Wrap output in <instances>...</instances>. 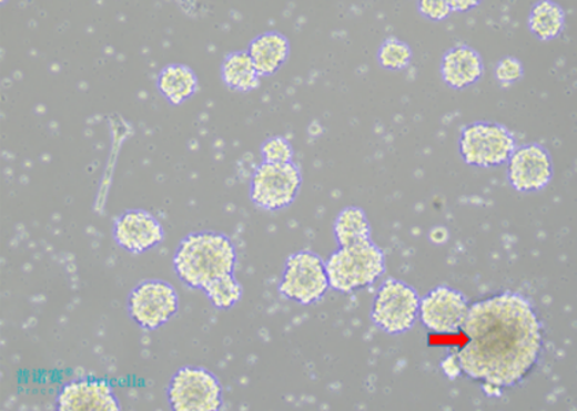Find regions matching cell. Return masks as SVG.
<instances>
[{
	"label": "cell",
	"instance_id": "1",
	"mask_svg": "<svg viewBox=\"0 0 577 411\" xmlns=\"http://www.w3.org/2000/svg\"><path fill=\"white\" fill-rule=\"evenodd\" d=\"M468 343L457 352L463 374L488 397L520 384L539 362L544 328L522 294L506 291L469 306L462 327Z\"/></svg>",
	"mask_w": 577,
	"mask_h": 411
},
{
	"label": "cell",
	"instance_id": "20",
	"mask_svg": "<svg viewBox=\"0 0 577 411\" xmlns=\"http://www.w3.org/2000/svg\"><path fill=\"white\" fill-rule=\"evenodd\" d=\"M206 292L214 308L229 310L242 299V284L235 279L233 274L217 277L202 288Z\"/></svg>",
	"mask_w": 577,
	"mask_h": 411
},
{
	"label": "cell",
	"instance_id": "19",
	"mask_svg": "<svg viewBox=\"0 0 577 411\" xmlns=\"http://www.w3.org/2000/svg\"><path fill=\"white\" fill-rule=\"evenodd\" d=\"M334 234L340 247L368 240L372 237L370 218L361 207L343 208L335 219Z\"/></svg>",
	"mask_w": 577,
	"mask_h": 411
},
{
	"label": "cell",
	"instance_id": "7",
	"mask_svg": "<svg viewBox=\"0 0 577 411\" xmlns=\"http://www.w3.org/2000/svg\"><path fill=\"white\" fill-rule=\"evenodd\" d=\"M330 288L325 260L316 253H295L285 263L279 286L284 298L308 306L322 300Z\"/></svg>",
	"mask_w": 577,
	"mask_h": 411
},
{
	"label": "cell",
	"instance_id": "5",
	"mask_svg": "<svg viewBox=\"0 0 577 411\" xmlns=\"http://www.w3.org/2000/svg\"><path fill=\"white\" fill-rule=\"evenodd\" d=\"M168 401L174 411H217L223 409V387L207 369L184 367L169 383Z\"/></svg>",
	"mask_w": 577,
	"mask_h": 411
},
{
	"label": "cell",
	"instance_id": "15",
	"mask_svg": "<svg viewBox=\"0 0 577 411\" xmlns=\"http://www.w3.org/2000/svg\"><path fill=\"white\" fill-rule=\"evenodd\" d=\"M290 51V42L284 34L267 32L255 38L247 52L261 78L275 74L288 60Z\"/></svg>",
	"mask_w": 577,
	"mask_h": 411
},
{
	"label": "cell",
	"instance_id": "16",
	"mask_svg": "<svg viewBox=\"0 0 577 411\" xmlns=\"http://www.w3.org/2000/svg\"><path fill=\"white\" fill-rule=\"evenodd\" d=\"M156 85L169 103L179 106L195 95L198 79L189 66L169 65L160 73Z\"/></svg>",
	"mask_w": 577,
	"mask_h": 411
},
{
	"label": "cell",
	"instance_id": "25",
	"mask_svg": "<svg viewBox=\"0 0 577 411\" xmlns=\"http://www.w3.org/2000/svg\"><path fill=\"white\" fill-rule=\"evenodd\" d=\"M441 369L443 374H445L448 380L454 381L458 378H462L463 370L462 367H459L457 352H452V355H448L445 360L441 362Z\"/></svg>",
	"mask_w": 577,
	"mask_h": 411
},
{
	"label": "cell",
	"instance_id": "26",
	"mask_svg": "<svg viewBox=\"0 0 577 411\" xmlns=\"http://www.w3.org/2000/svg\"><path fill=\"white\" fill-rule=\"evenodd\" d=\"M428 239L435 246L446 245L448 239H451V232L446 227H434L428 232Z\"/></svg>",
	"mask_w": 577,
	"mask_h": 411
},
{
	"label": "cell",
	"instance_id": "23",
	"mask_svg": "<svg viewBox=\"0 0 577 411\" xmlns=\"http://www.w3.org/2000/svg\"><path fill=\"white\" fill-rule=\"evenodd\" d=\"M494 76L499 84L510 86L524 78V65L516 56H504L494 69Z\"/></svg>",
	"mask_w": 577,
	"mask_h": 411
},
{
	"label": "cell",
	"instance_id": "18",
	"mask_svg": "<svg viewBox=\"0 0 577 411\" xmlns=\"http://www.w3.org/2000/svg\"><path fill=\"white\" fill-rule=\"evenodd\" d=\"M223 80L231 90L239 92H250L259 89L260 74L250 58L249 52H232L225 58L223 68H221Z\"/></svg>",
	"mask_w": 577,
	"mask_h": 411
},
{
	"label": "cell",
	"instance_id": "22",
	"mask_svg": "<svg viewBox=\"0 0 577 411\" xmlns=\"http://www.w3.org/2000/svg\"><path fill=\"white\" fill-rule=\"evenodd\" d=\"M262 158L266 164H291L294 160V148L287 138L275 136L267 138L261 147Z\"/></svg>",
	"mask_w": 577,
	"mask_h": 411
},
{
	"label": "cell",
	"instance_id": "21",
	"mask_svg": "<svg viewBox=\"0 0 577 411\" xmlns=\"http://www.w3.org/2000/svg\"><path fill=\"white\" fill-rule=\"evenodd\" d=\"M413 51L404 40L392 37L384 40L377 52V60L387 71H404L411 65Z\"/></svg>",
	"mask_w": 577,
	"mask_h": 411
},
{
	"label": "cell",
	"instance_id": "11",
	"mask_svg": "<svg viewBox=\"0 0 577 411\" xmlns=\"http://www.w3.org/2000/svg\"><path fill=\"white\" fill-rule=\"evenodd\" d=\"M508 162L509 183L518 193H538L555 175L551 155L540 144L516 147Z\"/></svg>",
	"mask_w": 577,
	"mask_h": 411
},
{
	"label": "cell",
	"instance_id": "27",
	"mask_svg": "<svg viewBox=\"0 0 577 411\" xmlns=\"http://www.w3.org/2000/svg\"><path fill=\"white\" fill-rule=\"evenodd\" d=\"M448 4H451L452 13L453 11L465 13V11L476 9L477 6L482 4V2H479V0H451Z\"/></svg>",
	"mask_w": 577,
	"mask_h": 411
},
{
	"label": "cell",
	"instance_id": "4",
	"mask_svg": "<svg viewBox=\"0 0 577 411\" xmlns=\"http://www.w3.org/2000/svg\"><path fill=\"white\" fill-rule=\"evenodd\" d=\"M418 316L419 297L415 288L394 277L382 282L371 311L372 321L381 331L388 335L409 332Z\"/></svg>",
	"mask_w": 577,
	"mask_h": 411
},
{
	"label": "cell",
	"instance_id": "12",
	"mask_svg": "<svg viewBox=\"0 0 577 411\" xmlns=\"http://www.w3.org/2000/svg\"><path fill=\"white\" fill-rule=\"evenodd\" d=\"M163 236L165 234L159 219L144 210L126 212L114 225L115 242L133 254H142L159 246Z\"/></svg>",
	"mask_w": 577,
	"mask_h": 411
},
{
	"label": "cell",
	"instance_id": "3",
	"mask_svg": "<svg viewBox=\"0 0 577 411\" xmlns=\"http://www.w3.org/2000/svg\"><path fill=\"white\" fill-rule=\"evenodd\" d=\"M330 287L352 294L375 284L386 274V257L372 239L340 247L325 260Z\"/></svg>",
	"mask_w": 577,
	"mask_h": 411
},
{
	"label": "cell",
	"instance_id": "17",
	"mask_svg": "<svg viewBox=\"0 0 577 411\" xmlns=\"http://www.w3.org/2000/svg\"><path fill=\"white\" fill-rule=\"evenodd\" d=\"M528 28L541 42H549L563 33L565 11L553 0L536 2L528 17Z\"/></svg>",
	"mask_w": 577,
	"mask_h": 411
},
{
	"label": "cell",
	"instance_id": "8",
	"mask_svg": "<svg viewBox=\"0 0 577 411\" xmlns=\"http://www.w3.org/2000/svg\"><path fill=\"white\" fill-rule=\"evenodd\" d=\"M302 185L300 167L291 164H261L252 178L250 196L254 205L267 212L288 207L298 196Z\"/></svg>",
	"mask_w": 577,
	"mask_h": 411
},
{
	"label": "cell",
	"instance_id": "6",
	"mask_svg": "<svg viewBox=\"0 0 577 411\" xmlns=\"http://www.w3.org/2000/svg\"><path fill=\"white\" fill-rule=\"evenodd\" d=\"M516 138L505 125L474 123L462 132L459 153L466 165L494 167L505 164L516 150Z\"/></svg>",
	"mask_w": 577,
	"mask_h": 411
},
{
	"label": "cell",
	"instance_id": "24",
	"mask_svg": "<svg viewBox=\"0 0 577 411\" xmlns=\"http://www.w3.org/2000/svg\"><path fill=\"white\" fill-rule=\"evenodd\" d=\"M417 6L418 13L431 21H445L452 14L451 4L447 0H423Z\"/></svg>",
	"mask_w": 577,
	"mask_h": 411
},
{
	"label": "cell",
	"instance_id": "13",
	"mask_svg": "<svg viewBox=\"0 0 577 411\" xmlns=\"http://www.w3.org/2000/svg\"><path fill=\"white\" fill-rule=\"evenodd\" d=\"M60 411L121 410L112 387L103 380H74L62 388L57 399Z\"/></svg>",
	"mask_w": 577,
	"mask_h": 411
},
{
	"label": "cell",
	"instance_id": "14",
	"mask_svg": "<svg viewBox=\"0 0 577 411\" xmlns=\"http://www.w3.org/2000/svg\"><path fill=\"white\" fill-rule=\"evenodd\" d=\"M442 80L452 90H465L474 85L485 74V63L479 51L470 45L459 44L446 52L441 63Z\"/></svg>",
	"mask_w": 577,
	"mask_h": 411
},
{
	"label": "cell",
	"instance_id": "2",
	"mask_svg": "<svg viewBox=\"0 0 577 411\" xmlns=\"http://www.w3.org/2000/svg\"><path fill=\"white\" fill-rule=\"evenodd\" d=\"M236 250L230 237L198 232L184 237L174 256V270L186 286L203 288L220 276L233 274Z\"/></svg>",
	"mask_w": 577,
	"mask_h": 411
},
{
	"label": "cell",
	"instance_id": "10",
	"mask_svg": "<svg viewBox=\"0 0 577 411\" xmlns=\"http://www.w3.org/2000/svg\"><path fill=\"white\" fill-rule=\"evenodd\" d=\"M469 302L458 289L439 286L419 299V320L429 331L441 335L462 331Z\"/></svg>",
	"mask_w": 577,
	"mask_h": 411
},
{
	"label": "cell",
	"instance_id": "9",
	"mask_svg": "<svg viewBox=\"0 0 577 411\" xmlns=\"http://www.w3.org/2000/svg\"><path fill=\"white\" fill-rule=\"evenodd\" d=\"M128 310L140 328L155 331L176 316L179 295L166 281H143L131 292Z\"/></svg>",
	"mask_w": 577,
	"mask_h": 411
}]
</instances>
